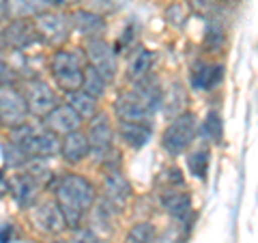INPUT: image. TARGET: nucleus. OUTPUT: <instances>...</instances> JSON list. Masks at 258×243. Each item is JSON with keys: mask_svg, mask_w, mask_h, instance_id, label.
I'll return each instance as SVG.
<instances>
[{"mask_svg": "<svg viewBox=\"0 0 258 243\" xmlns=\"http://www.w3.org/2000/svg\"><path fill=\"white\" fill-rule=\"evenodd\" d=\"M54 202L67 222V228L76 230L91 215V209L97 200V192L91 179L78 172H67L56 176L52 183Z\"/></svg>", "mask_w": 258, "mask_h": 243, "instance_id": "nucleus-1", "label": "nucleus"}, {"mask_svg": "<svg viewBox=\"0 0 258 243\" xmlns=\"http://www.w3.org/2000/svg\"><path fill=\"white\" fill-rule=\"evenodd\" d=\"M161 95H164V86L153 74L144 76L138 82H132V86L125 88L114 101L116 120L151 123L161 108Z\"/></svg>", "mask_w": 258, "mask_h": 243, "instance_id": "nucleus-2", "label": "nucleus"}, {"mask_svg": "<svg viewBox=\"0 0 258 243\" xmlns=\"http://www.w3.org/2000/svg\"><path fill=\"white\" fill-rule=\"evenodd\" d=\"M9 144L24 159H52L58 155L60 138L52 134L41 120H26L20 127L9 129Z\"/></svg>", "mask_w": 258, "mask_h": 243, "instance_id": "nucleus-3", "label": "nucleus"}, {"mask_svg": "<svg viewBox=\"0 0 258 243\" xmlns=\"http://www.w3.org/2000/svg\"><path fill=\"white\" fill-rule=\"evenodd\" d=\"M86 138L88 147H91V155L99 166L106 170H116L120 168V153L114 147L116 142V129L112 125L108 112H97L93 118H88L86 127Z\"/></svg>", "mask_w": 258, "mask_h": 243, "instance_id": "nucleus-4", "label": "nucleus"}, {"mask_svg": "<svg viewBox=\"0 0 258 243\" xmlns=\"http://www.w3.org/2000/svg\"><path fill=\"white\" fill-rule=\"evenodd\" d=\"M50 76L56 88L62 95L76 93L82 86V76L86 69V56L80 47H56V52L50 56Z\"/></svg>", "mask_w": 258, "mask_h": 243, "instance_id": "nucleus-5", "label": "nucleus"}, {"mask_svg": "<svg viewBox=\"0 0 258 243\" xmlns=\"http://www.w3.org/2000/svg\"><path fill=\"white\" fill-rule=\"evenodd\" d=\"M198 134H200L198 116L194 112H181V114L172 116V120L161 134V149L170 157H179L189 151V147L196 142Z\"/></svg>", "mask_w": 258, "mask_h": 243, "instance_id": "nucleus-6", "label": "nucleus"}, {"mask_svg": "<svg viewBox=\"0 0 258 243\" xmlns=\"http://www.w3.org/2000/svg\"><path fill=\"white\" fill-rule=\"evenodd\" d=\"M32 26H35L39 41L52 47H62L74 35L71 28V15L64 13L62 9H47L32 18Z\"/></svg>", "mask_w": 258, "mask_h": 243, "instance_id": "nucleus-7", "label": "nucleus"}, {"mask_svg": "<svg viewBox=\"0 0 258 243\" xmlns=\"http://www.w3.org/2000/svg\"><path fill=\"white\" fill-rule=\"evenodd\" d=\"M28 222L39 234H47V237H58L67 230V222L54 198H37L32 202L28 207Z\"/></svg>", "mask_w": 258, "mask_h": 243, "instance_id": "nucleus-8", "label": "nucleus"}, {"mask_svg": "<svg viewBox=\"0 0 258 243\" xmlns=\"http://www.w3.org/2000/svg\"><path fill=\"white\" fill-rule=\"evenodd\" d=\"M22 93H24V99H26L28 114L39 118V120H41L45 114H50V112L60 103L58 93L41 78H28L22 86Z\"/></svg>", "mask_w": 258, "mask_h": 243, "instance_id": "nucleus-9", "label": "nucleus"}, {"mask_svg": "<svg viewBox=\"0 0 258 243\" xmlns=\"http://www.w3.org/2000/svg\"><path fill=\"white\" fill-rule=\"evenodd\" d=\"M84 56H86L88 67H93L108 84L114 82V78L118 74V58H116V50L112 47V43H108L103 37L86 39Z\"/></svg>", "mask_w": 258, "mask_h": 243, "instance_id": "nucleus-10", "label": "nucleus"}, {"mask_svg": "<svg viewBox=\"0 0 258 243\" xmlns=\"http://www.w3.org/2000/svg\"><path fill=\"white\" fill-rule=\"evenodd\" d=\"M37 43L41 41H39V35L32 26V20L9 18L5 26H0V47H5V50L24 54Z\"/></svg>", "mask_w": 258, "mask_h": 243, "instance_id": "nucleus-11", "label": "nucleus"}, {"mask_svg": "<svg viewBox=\"0 0 258 243\" xmlns=\"http://www.w3.org/2000/svg\"><path fill=\"white\" fill-rule=\"evenodd\" d=\"M28 108L24 93L18 84L0 86V127L15 129L28 120Z\"/></svg>", "mask_w": 258, "mask_h": 243, "instance_id": "nucleus-12", "label": "nucleus"}, {"mask_svg": "<svg viewBox=\"0 0 258 243\" xmlns=\"http://www.w3.org/2000/svg\"><path fill=\"white\" fill-rule=\"evenodd\" d=\"M101 198L106 202H110L112 207H116L118 211H123L127 200L132 198V183H129L127 176L120 172V168L106 170L103 183H101Z\"/></svg>", "mask_w": 258, "mask_h": 243, "instance_id": "nucleus-13", "label": "nucleus"}, {"mask_svg": "<svg viewBox=\"0 0 258 243\" xmlns=\"http://www.w3.org/2000/svg\"><path fill=\"white\" fill-rule=\"evenodd\" d=\"M41 185H39L28 172L24 170H15L13 174H9V192L13 200L18 202L20 209H28L32 202H35L39 196H41Z\"/></svg>", "mask_w": 258, "mask_h": 243, "instance_id": "nucleus-14", "label": "nucleus"}, {"mask_svg": "<svg viewBox=\"0 0 258 243\" xmlns=\"http://www.w3.org/2000/svg\"><path fill=\"white\" fill-rule=\"evenodd\" d=\"M58 155L67 166H78L91 155V147H88V138L82 127L76 132H69L60 136V147H58Z\"/></svg>", "mask_w": 258, "mask_h": 243, "instance_id": "nucleus-15", "label": "nucleus"}, {"mask_svg": "<svg viewBox=\"0 0 258 243\" xmlns=\"http://www.w3.org/2000/svg\"><path fill=\"white\" fill-rule=\"evenodd\" d=\"M41 123L50 129L52 134H56V136H64V134H69V132H76V129H80L82 127V123L84 120L80 118V114L69 106L67 101H60L58 106H56L50 114H45L43 118H41Z\"/></svg>", "mask_w": 258, "mask_h": 243, "instance_id": "nucleus-16", "label": "nucleus"}, {"mask_svg": "<svg viewBox=\"0 0 258 243\" xmlns=\"http://www.w3.org/2000/svg\"><path fill=\"white\" fill-rule=\"evenodd\" d=\"M69 15H71V28H74V32H78L80 37L97 39V37L106 35L108 24L99 13H95L91 9H78Z\"/></svg>", "mask_w": 258, "mask_h": 243, "instance_id": "nucleus-17", "label": "nucleus"}, {"mask_svg": "<svg viewBox=\"0 0 258 243\" xmlns=\"http://www.w3.org/2000/svg\"><path fill=\"white\" fill-rule=\"evenodd\" d=\"M116 138L129 149H142L153 136L151 123H134V120H116Z\"/></svg>", "mask_w": 258, "mask_h": 243, "instance_id": "nucleus-18", "label": "nucleus"}, {"mask_svg": "<svg viewBox=\"0 0 258 243\" xmlns=\"http://www.w3.org/2000/svg\"><path fill=\"white\" fill-rule=\"evenodd\" d=\"M224 78V65L220 63H198L191 71V84L198 91H213Z\"/></svg>", "mask_w": 258, "mask_h": 243, "instance_id": "nucleus-19", "label": "nucleus"}, {"mask_svg": "<svg viewBox=\"0 0 258 243\" xmlns=\"http://www.w3.org/2000/svg\"><path fill=\"white\" fill-rule=\"evenodd\" d=\"M161 209L168 213L176 217V220H185L187 217V213H191V198L187 192H181V190H166L164 194H161Z\"/></svg>", "mask_w": 258, "mask_h": 243, "instance_id": "nucleus-20", "label": "nucleus"}, {"mask_svg": "<svg viewBox=\"0 0 258 243\" xmlns=\"http://www.w3.org/2000/svg\"><path fill=\"white\" fill-rule=\"evenodd\" d=\"M153 63H155V54L151 50H147V47L136 50L129 56V63H127V80L129 82H138L144 76H149L153 69Z\"/></svg>", "mask_w": 258, "mask_h": 243, "instance_id": "nucleus-21", "label": "nucleus"}, {"mask_svg": "<svg viewBox=\"0 0 258 243\" xmlns=\"http://www.w3.org/2000/svg\"><path fill=\"white\" fill-rule=\"evenodd\" d=\"M64 97H67V103L78 112L82 120L93 118L97 112H99V99H95V97H91L88 93H84L82 88H80V91H76V93L64 95Z\"/></svg>", "mask_w": 258, "mask_h": 243, "instance_id": "nucleus-22", "label": "nucleus"}, {"mask_svg": "<svg viewBox=\"0 0 258 243\" xmlns=\"http://www.w3.org/2000/svg\"><path fill=\"white\" fill-rule=\"evenodd\" d=\"M47 9H50L47 0H9V18L32 20Z\"/></svg>", "mask_w": 258, "mask_h": 243, "instance_id": "nucleus-23", "label": "nucleus"}, {"mask_svg": "<svg viewBox=\"0 0 258 243\" xmlns=\"http://www.w3.org/2000/svg\"><path fill=\"white\" fill-rule=\"evenodd\" d=\"M209 164H211V151H209L207 147H198V149L189 151V155H187V168H189V172L196 176V179H200V181L207 179Z\"/></svg>", "mask_w": 258, "mask_h": 243, "instance_id": "nucleus-24", "label": "nucleus"}, {"mask_svg": "<svg viewBox=\"0 0 258 243\" xmlns=\"http://www.w3.org/2000/svg\"><path fill=\"white\" fill-rule=\"evenodd\" d=\"M82 88L84 93H88L91 97H95V99H101L103 95H106L108 91V82L103 80L93 67H88L86 65V69H84V76H82Z\"/></svg>", "mask_w": 258, "mask_h": 243, "instance_id": "nucleus-25", "label": "nucleus"}, {"mask_svg": "<svg viewBox=\"0 0 258 243\" xmlns=\"http://www.w3.org/2000/svg\"><path fill=\"white\" fill-rule=\"evenodd\" d=\"M155 237H157L155 224L153 222H138L129 228L123 243H153Z\"/></svg>", "mask_w": 258, "mask_h": 243, "instance_id": "nucleus-26", "label": "nucleus"}, {"mask_svg": "<svg viewBox=\"0 0 258 243\" xmlns=\"http://www.w3.org/2000/svg\"><path fill=\"white\" fill-rule=\"evenodd\" d=\"M200 134H203L205 138H209L211 142H215V144H220V142H222V138H224V125H222L220 112H215V110L209 112L207 118L203 120Z\"/></svg>", "mask_w": 258, "mask_h": 243, "instance_id": "nucleus-27", "label": "nucleus"}, {"mask_svg": "<svg viewBox=\"0 0 258 243\" xmlns=\"http://www.w3.org/2000/svg\"><path fill=\"white\" fill-rule=\"evenodd\" d=\"M18 82V71L11 67V63L0 52V86L3 84H15Z\"/></svg>", "mask_w": 258, "mask_h": 243, "instance_id": "nucleus-28", "label": "nucleus"}, {"mask_svg": "<svg viewBox=\"0 0 258 243\" xmlns=\"http://www.w3.org/2000/svg\"><path fill=\"white\" fill-rule=\"evenodd\" d=\"M80 0H47L50 9H67V7H76Z\"/></svg>", "mask_w": 258, "mask_h": 243, "instance_id": "nucleus-29", "label": "nucleus"}, {"mask_svg": "<svg viewBox=\"0 0 258 243\" xmlns=\"http://www.w3.org/2000/svg\"><path fill=\"white\" fill-rule=\"evenodd\" d=\"M9 20V0H0V24Z\"/></svg>", "mask_w": 258, "mask_h": 243, "instance_id": "nucleus-30", "label": "nucleus"}, {"mask_svg": "<svg viewBox=\"0 0 258 243\" xmlns=\"http://www.w3.org/2000/svg\"><path fill=\"white\" fill-rule=\"evenodd\" d=\"M9 239H11V226L7 224L0 228V243H9Z\"/></svg>", "mask_w": 258, "mask_h": 243, "instance_id": "nucleus-31", "label": "nucleus"}, {"mask_svg": "<svg viewBox=\"0 0 258 243\" xmlns=\"http://www.w3.org/2000/svg\"><path fill=\"white\" fill-rule=\"evenodd\" d=\"M54 243H69V241H54Z\"/></svg>", "mask_w": 258, "mask_h": 243, "instance_id": "nucleus-32", "label": "nucleus"}]
</instances>
